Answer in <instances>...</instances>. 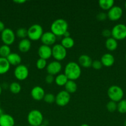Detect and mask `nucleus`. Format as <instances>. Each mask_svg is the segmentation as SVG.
<instances>
[{"label":"nucleus","instance_id":"1","mask_svg":"<svg viewBox=\"0 0 126 126\" xmlns=\"http://www.w3.org/2000/svg\"><path fill=\"white\" fill-rule=\"evenodd\" d=\"M82 70L79 63L75 62H69L64 68V74L69 80L75 81L80 78Z\"/></svg>","mask_w":126,"mask_h":126},{"label":"nucleus","instance_id":"2","mask_svg":"<svg viewBox=\"0 0 126 126\" xmlns=\"http://www.w3.org/2000/svg\"><path fill=\"white\" fill-rule=\"evenodd\" d=\"M67 22L63 18H58L53 22L50 27L51 32L56 36H63L65 32H67Z\"/></svg>","mask_w":126,"mask_h":126},{"label":"nucleus","instance_id":"3","mask_svg":"<svg viewBox=\"0 0 126 126\" xmlns=\"http://www.w3.org/2000/svg\"><path fill=\"white\" fill-rule=\"evenodd\" d=\"M107 94L110 100L113 101L116 103L123 99L124 95L123 89L120 86L116 85H112L110 86L107 89Z\"/></svg>","mask_w":126,"mask_h":126},{"label":"nucleus","instance_id":"4","mask_svg":"<svg viewBox=\"0 0 126 126\" xmlns=\"http://www.w3.org/2000/svg\"><path fill=\"white\" fill-rule=\"evenodd\" d=\"M43 27L39 24L32 25L27 29V36L30 41H36L41 39L43 34Z\"/></svg>","mask_w":126,"mask_h":126},{"label":"nucleus","instance_id":"5","mask_svg":"<svg viewBox=\"0 0 126 126\" xmlns=\"http://www.w3.org/2000/svg\"><path fill=\"white\" fill-rule=\"evenodd\" d=\"M27 121L31 126H39L43 122V115L40 111L33 110L27 115Z\"/></svg>","mask_w":126,"mask_h":126},{"label":"nucleus","instance_id":"6","mask_svg":"<svg viewBox=\"0 0 126 126\" xmlns=\"http://www.w3.org/2000/svg\"><path fill=\"white\" fill-rule=\"evenodd\" d=\"M111 37L116 40H122L126 38V25L119 23L114 26L111 30Z\"/></svg>","mask_w":126,"mask_h":126},{"label":"nucleus","instance_id":"7","mask_svg":"<svg viewBox=\"0 0 126 126\" xmlns=\"http://www.w3.org/2000/svg\"><path fill=\"white\" fill-rule=\"evenodd\" d=\"M67 56V49L61 44H56L52 47V57L55 60L60 62L65 59Z\"/></svg>","mask_w":126,"mask_h":126},{"label":"nucleus","instance_id":"8","mask_svg":"<svg viewBox=\"0 0 126 126\" xmlns=\"http://www.w3.org/2000/svg\"><path fill=\"white\" fill-rule=\"evenodd\" d=\"M16 33L12 29L6 28L1 33V39L4 44L9 46L14 43L16 40Z\"/></svg>","mask_w":126,"mask_h":126},{"label":"nucleus","instance_id":"9","mask_svg":"<svg viewBox=\"0 0 126 126\" xmlns=\"http://www.w3.org/2000/svg\"><path fill=\"white\" fill-rule=\"evenodd\" d=\"M14 75L15 78L19 81H24L29 75V70L27 66L21 64L15 68Z\"/></svg>","mask_w":126,"mask_h":126},{"label":"nucleus","instance_id":"10","mask_svg":"<svg viewBox=\"0 0 126 126\" xmlns=\"http://www.w3.org/2000/svg\"><path fill=\"white\" fill-rule=\"evenodd\" d=\"M70 100V95L64 90L57 94L55 96V103L59 107H65L69 104Z\"/></svg>","mask_w":126,"mask_h":126},{"label":"nucleus","instance_id":"11","mask_svg":"<svg viewBox=\"0 0 126 126\" xmlns=\"http://www.w3.org/2000/svg\"><path fill=\"white\" fill-rule=\"evenodd\" d=\"M123 14V10L120 6H114L108 11L107 18L111 21H117L121 18Z\"/></svg>","mask_w":126,"mask_h":126},{"label":"nucleus","instance_id":"12","mask_svg":"<svg viewBox=\"0 0 126 126\" xmlns=\"http://www.w3.org/2000/svg\"><path fill=\"white\" fill-rule=\"evenodd\" d=\"M47 73L49 75H51L53 76L54 75H58L59 74L62 70V65L60 62L54 60L47 65L46 68Z\"/></svg>","mask_w":126,"mask_h":126},{"label":"nucleus","instance_id":"13","mask_svg":"<svg viewBox=\"0 0 126 126\" xmlns=\"http://www.w3.org/2000/svg\"><path fill=\"white\" fill-rule=\"evenodd\" d=\"M57 36L51 32H46L43 33L40 40L43 44L48 46L53 45L56 41Z\"/></svg>","mask_w":126,"mask_h":126},{"label":"nucleus","instance_id":"14","mask_svg":"<svg viewBox=\"0 0 126 126\" xmlns=\"http://www.w3.org/2000/svg\"><path fill=\"white\" fill-rule=\"evenodd\" d=\"M30 94L33 100L36 101H40L43 100L44 95H45V92L43 87L39 86H37L32 89Z\"/></svg>","mask_w":126,"mask_h":126},{"label":"nucleus","instance_id":"15","mask_svg":"<svg viewBox=\"0 0 126 126\" xmlns=\"http://www.w3.org/2000/svg\"><path fill=\"white\" fill-rule=\"evenodd\" d=\"M38 54L40 59L48 60L52 56V48L50 46L42 44L38 48Z\"/></svg>","mask_w":126,"mask_h":126},{"label":"nucleus","instance_id":"16","mask_svg":"<svg viewBox=\"0 0 126 126\" xmlns=\"http://www.w3.org/2000/svg\"><path fill=\"white\" fill-rule=\"evenodd\" d=\"M101 62L102 63L103 66L106 67H110L114 65L115 62L114 57L110 53H106L101 56Z\"/></svg>","mask_w":126,"mask_h":126},{"label":"nucleus","instance_id":"17","mask_svg":"<svg viewBox=\"0 0 126 126\" xmlns=\"http://www.w3.org/2000/svg\"><path fill=\"white\" fill-rule=\"evenodd\" d=\"M15 120L8 114H3L0 118V126H14Z\"/></svg>","mask_w":126,"mask_h":126},{"label":"nucleus","instance_id":"18","mask_svg":"<svg viewBox=\"0 0 126 126\" xmlns=\"http://www.w3.org/2000/svg\"><path fill=\"white\" fill-rule=\"evenodd\" d=\"M93 60L91 58L86 54L81 55L78 59V63L80 66L84 68H88L91 66Z\"/></svg>","mask_w":126,"mask_h":126},{"label":"nucleus","instance_id":"19","mask_svg":"<svg viewBox=\"0 0 126 126\" xmlns=\"http://www.w3.org/2000/svg\"><path fill=\"white\" fill-rule=\"evenodd\" d=\"M6 59L10 65L16 66L21 65V63L22 62V58L20 56V55L15 52H11Z\"/></svg>","mask_w":126,"mask_h":126},{"label":"nucleus","instance_id":"20","mask_svg":"<svg viewBox=\"0 0 126 126\" xmlns=\"http://www.w3.org/2000/svg\"><path fill=\"white\" fill-rule=\"evenodd\" d=\"M31 41L28 38L21 39L18 44L19 50L21 52H27L29 51L31 48Z\"/></svg>","mask_w":126,"mask_h":126},{"label":"nucleus","instance_id":"21","mask_svg":"<svg viewBox=\"0 0 126 126\" xmlns=\"http://www.w3.org/2000/svg\"><path fill=\"white\" fill-rule=\"evenodd\" d=\"M105 46L106 49L109 51H114L118 47V43H117V41L114 38L110 37L106 39L105 41Z\"/></svg>","mask_w":126,"mask_h":126},{"label":"nucleus","instance_id":"22","mask_svg":"<svg viewBox=\"0 0 126 126\" xmlns=\"http://www.w3.org/2000/svg\"><path fill=\"white\" fill-rule=\"evenodd\" d=\"M10 67L11 65L7 59L0 57V75H4L8 72Z\"/></svg>","mask_w":126,"mask_h":126},{"label":"nucleus","instance_id":"23","mask_svg":"<svg viewBox=\"0 0 126 126\" xmlns=\"http://www.w3.org/2000/svg\"><path fill=\"white\" fill-rule=\"evenodd\" d=\"M100 8L105 11H109L112 8L114 4V0H100L98 2Z\"/></svg>","mask_w":126,"mask_h":126},{"label":"nucleus","instance_id":"24","mask_svg":"<svg viewBox=\"0 0 126 126\" xmlns=\"http://www.w3.org/2000/svg\"><path fill=\"white\" fill-rule=\"evenodd\" d=\"M64 87H65V91L69 94L75 93L77 90V85L75 81L72 80H68L67 83L64 86Z\"/></svg>","mask_w":126,"mask_h":126},{"label":"nucleus","instance_id":"25","mask_svg":"<svg viewBox=\"0 0 126 126\" xmlns=\"http://www.w3.org/2000/svg\"><path fill=\"white\" fill-rule=\"evenodd\" d=\"M61 44L65 49H69L74 47L75 42H74V39L72 37H64L61 41Z\"/></svg>","mask_w":126,"mask_h":126},{"label":"nucleus","instance_id":"26","mask_svg":"<svg viewBox=\"0 0 126 126\" xmlns=\"http://www.w3.org/2000/svg\"><path fill=\"white\" fill-rule=\"evenodd\" d=\"M68 80L69 79L65 75V74L59 73L56 76L55 79H54V82L57 86H64L68 81Z\"/></svg>","mask_w":126,"mask_h":126},{"label":"nucleus","instance_id":"27","mask_svg":"<svg viewBox=\"0 0 126 126\" xmlns=\"http://www.w3.org/2000/svg\"><path fill=\"white\" fill-rule=\"evenodd\" d=\"M11 53V48L9 46L3 44L0 46V57H1L7 58Z\"/></svg>","mask_w":126,"mask_h":126},{"label":"nucleus","instance_id":"28","mask_svg":"<svg viewBox=\"0 0 126 126\" xmlns=\"http://www.w3.org/2000/svg\"><path fill=\"white\" fill-rule=\"evenodd\" d=\"M9 89L11 92H12L14 94H17L19 93L21 91V84L17 82H12L10 84L9 86Z\"/></svg>","mask_w":126,"mask_h":126},{"label":"nucleus","instance_id":"29","mask_svg":"<svg viewBox=\"0 0 126 126\" xmlns=\"http://www.w3.org/2000/svg\"><path fill=\"white\" fill-rule=\"evenodd\" d=\"M117 110L121 114L126 113V99H122L117 102Z\"/></svg>","mask_w":126,"mask_h":126},{"label":"nucleus","instance_id":"30","mask_svg":"<svg viewBox=\"0 0 126 126\" xmlns=\"http://www.w3.org/2000/svg\"><path fill=\"white\" fill-rule=\"evenodd\" d=\"M16 36L22 39H25L27 36V29L22 27L18 28L16 31Z\"/></svg>","mask_w":126,"mask_h":126},{"label":"nucleus","instance_id":"31","mask_svg":"<svg viewBox=\"0 0 126 126\" xmlns=\"http://www.w3.org/2000/svg\"><path fill=\"white\" fill-rule=\"evenodd\" d=\"M117 103L113 102V101L110 100L106 104V109L107 110V111H109V112H111V113L114 112L115 111L117 110Z\"/></svg>","mask_w":126,"mask_h":126},{"label":"nucleus","instance_id":"32","mask_svg":"<svg viewBox=\"0 0 126 126\" xmlns=\"http://www.w3.org/2000/svg\"><path fill=\"white\" fill-rule=\"evenodd\" d=\"M47 65L48 64H47L46 60L43 59H40V58H39L36 62V66L38 70H43V69L45 68H46Z\"/></svg>","mask_w":126,"mask_h":126},{"label":"nucleus","instance_id":"33","mask_svg":"<svg viewBox=\"0 0 126 126\" xmlns=\"http://www.w3.org/2000/svg\"><path fill=\"white\" fill-rule=\"evenodd\" d=\"M43 100L47 103L51 104L53 102H55V96L51 93L45 94L44 97L43 98Z\"/></svg>","mask_w":126,"mask_h":126},{"label":"nucleus","instance_id":"34","mask_svg":"<svg viewBox=\"0 0 126 126\" xmlns=\"http://www.w3.org/2000/svg\"><path fill=\"white\" fill-rule=\"evenodd\" d=\"M91 66H92L95 70H100V69H101V68H102L103 66V65H102V63L101 62L100 60H94V61H93Z\"/></svg>","mask_w":126,"mask_h":126},{"label":"nucleus","instance_id":"35","mask_svg":"<svg viewBox=\"0 0 126 126\" xmlns=\"http://www.w3.org/2000/svg\"><path fill=\"white\" fill-rule=\"evenodd\" d=\"M107 18V14L105 13V12H99V13L96 15V18H97L99 21H105Z\"/></svg>","mask_w":126,"mask_h":126},{"label":"nucleus","instance_id":"36","mask_svg":"<svg viewBox=\"0 0 126 126\" xmlns=\"http://www.w3.org/2000/svg\"><path fill=\"white\" fill-rule=\"evenodd\" d=\"M54 79H55V78L54 77V76L48 74L45 78V81L48 84H51L54 81Z\"/></svg>","mask_w":126,"mask_h":126},{"label":"nucleus","instance_id":"37","mask_svg":"<svg viewBox=\"0 0 126 126\" xmlns=\"http://www.w3.org/2000/svg\"><path fill=\"white\" fill-rule=\"evenodd\" d=\"M102 35L105 38H110L111 36V30L109 29H105L102 32Z\"/></svg>","mask_w":126,"mask_h":126},{"label":"nucleus","instance_id":"38","mask_svg":"<svg viewBox=\"0 0 126 126\" xmlns=\"http://www.w3.org/2000/svg\"><path fill=\"white\" fill-rule=\"evenodd\" d=\"M5 28H5L4 23L2 21L0 20V32H1V33H2Z\"/></svg>","mask_w":126,"mask_h":126},{"label":"nucleus","instance_id":"39","mask_svg":"<svg viewBox=\"0 0 126 126\" xmlns=\"http://www.w3.org/2000/svg\"><path fill=\"white\" fill-rule=\"evenodd\" d=\"M14 2L17 4H21L25 3L26 2V1L25 0H16V1H14Z\"/></svg>","mask_w":126,"mask_h":126},{"label":"nucleus","instance_id":"40","mask_svg":"<svg viewBox=\"0 0 126 126\" xmlns=\"http://www.w3.org/2000/svg\"><path fill=\"white\" fill-rule=\"evenodd\" d=\"M3 114L4 113H3V112H2V110L1 109V108H0V118H1V116H2Z\"/></svg>","mask_w":126,"mask_h":126},{"label":"nucleus","instance_id":"41","mask_svg":"<svg viewBox=\"0 0 126 126\" xmlns=\"http://www.w3.org/2000/svg\"><path fill=\"white\" fill-rule=\"evenodd\" d=\"M2 86H1V84H0V95H1V93H2Z\"/></svg>","mask_w":126,"mask_h":126},{"label":"nucleus","instance_id":"42","mask_svg":"<svg viewBox=\"0 0 126 126\" xmlns=\"http://www.w3.org/2000/svg\"><path fill=\"white\" fill-rule=\"evenodd\" d=\"M80 126H90L87 124H81Z\"/></svg>","mask_w":126,"mask_h":126},{"label":"nucleus","instance_id":"43","mask_svg":"<svg viewBox=\"0 0 126 126\" xmlns=\"http://www.w3.org/2000/svg\"><path fill=\"white\" fill-rule=\"evenodd\" d=\"M124 126H126V121H124Z\"/></svg>","mask_w":126,"mask_h":126},{"label":"nucleus","instance_id":"44","mask_svg":"<svg viewBox=\"0 0 126 126\" xmlns=\"http://www.w3.org/2000/svg\"><path fill=\"white\" fill-rule=\"evenodd\" d=\"M46 126V125H44V124H42V125H40V126Z\"/></svg>","mask_w":126,"mask_h":126},{"label":"nucleus","instance_id":"45","mask_svg":"<svg viewBox=\"0 0 126 126\" xmlns=\"http://www.w3.org/2000/svg\"><path fill=\"white\" fill-rule=\"evenodd\" d=\"M125 8H126V2H125Z\"/></svg>","mask_w":126,"mask_h":126},{"label":"nucleus","instance_id":"46","mask_svg":"<svg viewBox=\"0 0 126 126\" xmlns=\"http://www.w3.org/2000/svg\"><path fill=\"white\" fill-rule=\"evenodd\" d=\"M125 60H126V56H125Z\"/></svg>","mask_w":126,"mask_h":126},{"label":"nucleus","instance_id":"47","mask_svg":"<svg viewBox=\"0 0 126 126\" xmlns=\"http://www.w3.org/2000/svg\"><path fill=\"white\" fill-rule=\"evenodd\" d=\"M0 106H1V102H0Z\"/></svg>","mask_w":126,"mask_h":126},{"label":"nucleus","instance_id":"48","mask_svg":"<svg viewBox=\"0 0 126 126\" xmlns=\"http://www.w3.org/2000/svg\"></svg>","mask_w":126,"mask_h":126},{"label":"nucleus","instance_id":"49","mask_svg":"<svg viewBox=\"0 0 126 126\" xmlns=\"http://www.w3.org/2000/svg\"><path fill=\"white\" fill-rule=\"evenodd\" d=\"M30 126V125H29V126Z\"/></svg>","mask_w":126,"mask_h":126}]
</instances>
